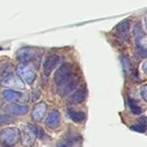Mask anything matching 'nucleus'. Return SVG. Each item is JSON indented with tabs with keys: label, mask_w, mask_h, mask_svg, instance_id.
Wrapping results in <instances>:
<instances>
[{
	"label": "nucleus",
	"mask_w": 147,
	"mask_h": 147,
	"mask_svg": "<svg viewBox=\"0 0 147 147\" xmlns=\"http://www.w3.org/2000/svg\"><path fill=\"white\" fill-rule=\"evenodd\" d=\"M43 131L33 124H27L21 132V143L24 147H31L34 145L36 137H42Z\"/></svg>",
	"instance_id": "f257e3e1"
},
{
	"label": "nucleus",
	"mask_w": 147,
	"mask_h": 147,
	"mask_svg": "<svg viewBox=\"0 0 147 147\" xmlns=\"http://www.w3.org/2000/svg\"><path fill=\"white\" fill-rule=\"evenodd\" d=\"M75 76L73 75V67L71 63H63L55 71L53 81H55L57 88H59V87L67 84Z\"/></svg>",
	"instance_id": "f03ea898"
},
{
	"label": "nucleus",
	"mask_w": 147,
	"mask_h": 147,
	"mask_svg": "<svg viewBox=\"0 0 147 147\" xmlns=\"http://www.w3.org/2000/svg\"><path fill=\"white\" fill-rule=\"evenodd\" d=\"M20 139V132L17 128L8 127L0 132V144L5 147L13 146Z\"/></svg>",
	"instance_id": "7ed1b4c3"
},
{
	"label": "nucleus",
	"mask_w": 147,
	"mask_h": 147,
	"mask_svg": "<svg viewBox=\"0 0 147 147\" xmlns=\"http://www.w3.org/2000/svg\"><path fill=\"white\" fill-rule=\"evenodd\" d=\"M17 75L20 77L22 82H25L27 85H31L35 80V71L26 63H20L17 67Z\"/></svg>",
	"instance_id": "20e7f679"
},
{
	"label": "nucleus",
	"mask_w": 147,
	"mask_h": 147,
	"mask_svg": "<svg viewBox=\"0 0 147 147\" xmlns=\"http://www.w3.org/2000/svg\"><path fill=\"white\" fill-rule=\"evenodd\" d=\"M129 30H130V21L124 20L120 22L114 28V34L119 40L128 41L129 39Z\"/></svg>",
	"instance_id": "39448f33"
},
{
	"label": "nucleus",
	"mask_w": 147,
	"mask_h": 147,
	"mask_svg": "<svg viewBox=\"0 0 147 147\" xmlns=\"http://www.w3.org/2000/svg\"><path fill=\"white\" fill-rule=\"evenodd\" d=\"M61 57L59 55L53 53V55H49L45 59V63H43V74L47 77L49 76L51 74V71L55 69V67L61 63Z\"/></svg>",
	"instance_id": "423d86ee"
},
{
	"label": "nucleus",
	"mask_w": 147,
	"mask_h": 147,
	"mask_svg": "<svg viewBox=\"0 0 147 147\" xmlns=\"http://www.w3.org/2000/svg\"><path fill=\"white\" fill-rule=\"evenodd\" d=\"M1 84L6 88H15V89H24V84L19 78L14 76L13 74H8L3 78Z\"/></svg>",
	"instance_id": "0eeeda50"
},
{
	"label": "nucleus",
	"mask_w": 147,
	"mask_h": 147,
	"mask_svg": "<svg viewBox=\"0 0 147 147\" xmlns=\"http://www.w3.org/2000/svg\"><path fill=\"white\" fill-rule=\"evenodd\" d=\"M35 57V51L31 47H23L17 51V59L20 63H27Z\"/></svg>",
	"instance_id": "6e6552de"
},
{
	"label": "nucleus",
	"mask_w": 147,
	"mask_h": 147,
	"mask_svg": "<svg viewBox=\"0 0 147 147\" xmlns=\"http://www.w3.org/2000/svg\"><path fill=\"white\" fill-rule=\"evenodd\" d=\"M5 111L12 115H17V116H21V115H25L28 112V107L26 105H20V104H8L5 107Z\"/></svg>",
	"instance_id": "1a4fd4ad"
},
{
	"label": "nucleus",
	"mask_w": 147,
	"mask_h": 147,
	"mask_svg": "<svg viewBox=\"0 0 147 147\" xmlns=\"http://www.w3.org/2000/svg\"><path fill=\"white\" fill-rule=\"evenodd\" d=\"M47 106L45 102L38 103V104L35 105V107L32 110V113H31V117H32L33 120L36 121V122H39V121L42 120L45 113H47Z\"/></svg>",
	"instance_id": "9d476101"
},
{
	"label": "nucleus",
	"mask_w": 147,
	"mask_h": 147,
	"mask_svg": "<svg viewBox=\"0 0 147 147\" xmlns=\"http://www.w3.org/2000/svg\"><path fill=\"white\" fill-rule=\"evenodd\" d=\"M59 121H61V115L57 110H53L47 116V120H45V125L49 127V129H55L59 125Z\"/></svg>",
	"instance_id": "9b49d317"
},
{
	"label": "nucleus",
	"mask_w": 147,
	"mask_h": 147,
	"mask_svg": "<svg viewBox=\"0 0 147 147\" xmlns=\"http://www.w3.org/2000/svg\"><path fill=\"white\" fill-rule=\"evenodd\" d=\"M78 84H79V80L76 78V77H74V78L71 79L67 84H65L63 86L59 87V94L61 95V97L67 96V95L69 94L71 91H74L75 89H76V87L78 86Z\"/></svg>",
	"instance_id": "f8f14e48"
},
{
	"label": "nucleus",
	"mask_w": 147,
	"mask_h": 147,
	"mask_svg": "<svg viewBox=\"0 0 147 147\" xmlns=\"http://www.w3.org/2000/svg\"><path fill=\"white\" fill-rule=\"evenodd\" d=\"M133 36L136 41V47H140V42L142 40V38L145 36V32L142 28V24L141 22H137L133 27Z\"/></svg>",
	"instance_id": "ddd939ff"
},
{
	"label": "nucleus",
	"mask_w": 147,
	"mask_h": 147,
	"mask_svg": "<svg viewBox=\"0 0 147 147\" xmlns=\"http://www.w3.org/2000/svg\"><path fill=\"white\" fill-rule=\"evenodd\" d=\"M67 115L69 117L74 121V122L76 123H81L85 120L86 118V115H85L84 112L82 111H71V110H69L67 111Z\"/></svg>",
	"instance_id": "4468645a"
},
{
	"label": "nucleus",
	"mask_w": 147,
	"mask_h": 147,
	"mask_svg": "<svg viewBox=\"0 0 147 147\" xmlns=\"http://www.w3.org/2000/svg\"><path fill=\"white\" fill-rule=\"evenodd\" d=\"M86 98V93L83 90H79L77 92H75L69 98V103L71 104H80Z\"/></svg>",
	"instance_id": "2eb2a0df"
},
{
	"label": "nucleus",
	"mask_w": 147,
	"mask_h": 147,
	"mask_svg": "<svg viewBox=\"0 0 147 147\" xmlns=\"http://www.w3.org/2000/svg\"><path fill=\"white\" fill-rule=\"evenodd\" d=\"M121 61H122L123 71H124L125 76H130L132 74V63H131L130 59L127 55H123V57H121Z\"/></svg>",
	"instance_id": "dca6fc26"
},
{
	"label": "nucleus",
	"mask_w": 147,
	"mask_h": 147,
	"mask_svg": "<svg viewBox=\"0 0 147 147\" xmlns=\"http://www.w3.org/2000/svg\"><path fill=\"white\" fill-rule=\"evenodd\" d=\"M22 94L20 92H17V91L14 90H5L3 92V97L5 98V100L7 101H16L18 99L21 98Z\"/></svg>",
	"instance_id": "f3484780"
},
{
	"label": "nucleus",
	"mask_w": 147,
	"mask_h": 147,
	"mask_svg": "<svg viewBox=\"0 0 147 147\" xmlns=\"http://www.w3.org/2000/svg\"><path fill=\"white\" fill-rule=\"evenodd\" d=\"M77 143L76 136H69L67 138L61 140L57 143V147H75Z\"/></svg>",
	"instance_id": "a211bd4d"
},
{
	"label": "nucleus",
	"mask_w": 147,
	"mask_h": 147,
	"mask_svg": "<svg viewBox=\"0 0 147 147\" xmlns=\"http://www.w3.org/2000/svg\"><path fill=\"white\" fill-rule=\"evenodd\" d=\"M130 129H131V130H133V131H136V132H138V133L146 132V130H147L146 121H145L144 119H142V120H140L138 123L132 125V126L130 127Z\"/></svg>",
	"instance_id": "6ab92c4d"
},
{
	"label": "nucleus",
	"mask_w": 147,
	"mask_h": 147,
	"mask_svg": "<svg viewBox=\"0 0 147 147\" xmlns=\"http://www.w3.org/2000/svg\"><path fill=\"white\" fill-rule=\"evenodd\" d=\"M128 105H129V107H130L131 111H132L134 114L139 115V114H141V113H142V109H141L140 107H139L138 105L134 102V101L131 100V99H129V100H128Z\"/></svg>",
	"instance_id": "aec40b11"
},
{
	"label": "nucleus",
	"mask_w": 147,
	"mask_h": 147,
	"mask_svg": "<svg viewBox=\"0 0 147 147\" xmlns=\"http://www.w3.org/2000/svg\"><path fill=\"white\" fill-rule=\"evenodd\" d=\"M137 51V55H138V57H140V59H144V57H147V49H144L143 47H136Z\"/></svg>",
	"instance_id": "412c9836"
},
{
	"label": "nucleus",
	"mask_w": 147,
	"mask_h": 147,
	"mask_svg": "<svg viewBox=\"0 0 147 147\" xmlns=\"http://www.w3.org/2000/svg\"><path fill=\"white\" fill-rule=\"evenodd\" d=\"M13 120V117L10 115H0V125L4 124V123L11 122Z\"/></svg>",
	"instance_id": "4be33fe9"
},
{
	"label": "nucleus",
	"mask_w": 147,
	"mask_h": 147,
	"mask_svg": "<svg viewBox=\"0 0 147 147\" xmlns=\"http://www.w3.org/2000/svg\"><path fill=\"white\" fill-rule=\"evenodd\" d=\"M141 96H142L143 100L147 102V85L143 86L142 89H141Z\"/></svg>",
	"instance_id": "5701e85b"
},
{
	"label": "nucleus",
	"mask_w": 147,
	"mask_h": 147,
	"mask_svg": "<svg viewBox=\"0 0 147 147\" xmlns=\"http://www.w3.org/2000/svg\"><path fill=\"white\" fill-rule=\"evenodd\" d=\"M142 69H143V71L147 75V61L142 65Z\"/></svg>",
	"instance_id": "b1692460"
},
{
	"label": "nucleus",
	"mask_w": 147,
	"mask_h": 147,
	"mask_svg": "<svg viewBox=\"0 0 147 147\" xmlns=\"http://www.w3.org/2000/svg\"><path fill=\"white\" fill-rule=\"evenodd\" d=\"M1 106H2V100L0 99V108H1Z\"/></svg>",
	"instance_id": "393cba45"
},
{
	"label": "nucleus",
	"mask_w": 147,
	"mask_h": 147,
	"mask_svg": "<svg viewBox=\"0 0 147 147\" xmlns=\"http://www.w3.org/2000/svg\"><path fill=\"white\" fill-rule=\"evenodd\" d=\"M0 51H2V47H0Z\"/></svg>",
	"instance_id": "a878e982"
},
{
	"label": "nucleus",
	"mask_w": 147,
	"mask_h": 147,
	"mask_svg": "<svg viewBox=\"0 0 147 147\" xmlns=\"http://www.w3.org/2000/svg\"><path fill=\"white\" fill-rule=\"evenodd\" d=\"M146 24H147V16H146Z\"/></svg>",
	"instance_id": "bb28decb"
}]
</instances>
